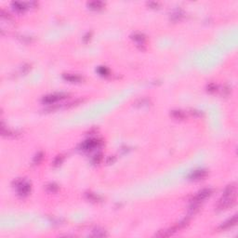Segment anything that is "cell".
I'll return each mask as SVG.
<instances>
[{"label":"cell","instance_id":"cell-14","mask_svg":"<svg viewBox=\"0 0 238 238\" xmlns=\"http://www.w3.org/2000/svg\"><path fill=\"white\" fill-rule=\"evenodd\" d=\"M132 39L135 40V41L138 42L139 44H143L144 40H145V36L142 34H135L132 36Z\"/></svg>","mask_w":238,"mask_h":238},{"label":"cell","instance_id":"cell-18","mask_svg":"<svg viewBox=\"0 0 238 238\" xmlns=\"http://www.w3.org/2000/svg\"><path fill=\"white\" fill-rule=\"evenodd\" d=\"M47 190L49 193H56V192L59 190V187H58V185L55 183H49L47 185Z\"/></svg>","mask_w":238,"mask_h":238},{"label":"cell","instance_id":"cell-12","mask_svg":"<svg viewBox=\"0 0 238 238\" xmlns=\"http://www.w3.org/2000/svg\"><path fill=\"white\" fill-rule=\"evenodd\" d=\"M171 115L175 119H179V120H182L186 117V114L182 111H181V110H174V111L171 112Z\"/></svg>","mask_w":238,"mask_h":238},{"label":"cell","instance_id":"cell-2","mask_svg":"<svg viewBox=\"0 0 238 238\" xmlns=\"http://www.w3.org/2000/svg\"><path fill=\"white\" fill-rule=\"evenodd\" d=\"M14 185L18 189V194L19 195L24 197L29 194L31 191V185L30 183H28L22 179H17L16 182H14Z\"/></svg>","mask_w":238,"mask_h":238},{"label":"cell","instance_id":"cell-23","mask_svg":"<svg viewBox=\"0 0 238 238\" xmlns=\"http://www.w3.org/2000/svg\"><path fill=\"white\" fill-rule=\"evenodd\" d=\"M90 36H91V34H90V33H88V34H86V36H85L84 41H85V42L86 43V42L89 41V39H90Z\"/></svg>","mask_w":238,"mask_h":238},{"label":"cell","instance_id":"cell-15","mask_svg":"<svg viewBox=\"0 0 238 238\" xmlns=\"http://www.w3.org/2000/svg\"><path fill=\"white\" fill-rule=\"evenodd\" d=\"M43 157H44V154L42 153V152H39V153H37L36 154V156H34V164H36V165H37V164H39L40 162H41L42 160H43Z\"/></svg>","mask_w":238,"mask_h":238},{"label":"cell","instance_id":"cell-4","mask_svg":"<svg viewBox=\"0 0 238 238\" xmlns=\"http://www.w3.org/2000/svg\"><path fill=\"white\" fill-rule=\"evenodd\" d=\"M101 145V142L96 140V139H91V140H88L85 142L81 144V150L82 151H91L95 148H98L99 146Z\"/></svg>","mask_w":238,"mask_h":238},{"label":"cell","instance_id":"cell-1","mask_svg":"<svg viewBox=\"0 0 238 238\" xmlns=\"http://www.w3.org/2000/svg\"><path fill=\"white\" fill-rule=\"evenodd\" d=\"M236 201V194H223L222 198L219 200V204L217 206L218 210L227 209L229 207H232Z\"/></svg>","mask_w":238,"mask_h":238},{"label":"cell","instance_id":"cell-24","mask_svg":"<svg viewBox=\"0 0 238 238\" xmlns=\"http://www.w3.org/2000/svg\"><path fill=\"white\" fill-rule=\"evenodd\" d=\"M148 5L150 6V7H152V8H157L158 7V4L157 3H155V2H150V3H148Z\"/></svg>","mask_w":238,"mask_h":238},{"label":"cell","instance_id":"cell-22","mask_svg":"<svg viewBox=\"0 0 238 238\" xmlns=\"http://www.w3.org/2000/svg\"><path fill=\"white\" fill-rule=\"evenodd\" d=\"M106 234L104 231H94L93 236H97V237H101V236H105Z\"/></svg>","mask_w":238,"mask_h":238},{"label":"cell","instance_id":"cell-10","mask_svg":"<svg viewBox=\"0 0 238 238\" xmlns=\"http://www.w3.org/2000/svg\"><path fill=\"white\" fill-rule=\"evenodd\" d=\"M103 6H104V4L102 2H101V1H93V2H90V3L88 4V7L90 9H93V10L101 9Z\"/></svg>","mask_w":238,"mask_h":238},{"label":"cell","instance_id":"cell-21","mask_svg":"<svg viewBox=\"0 0 238 238\" xmlns=\"http://www.w3.org/2000/svg\"><path fill=\"white\" fill-rule=\"evenodd\" d=\"M217 90V86L215 85V84H213V83H211V84H209L207 86V91L208 92H214V91H216Z\"/></svg>","mask_w":238,"mask_h":238},{"label":"cell","instance_id":"cell-9","mask_svg":"<svg viewBox=\"0 0 238 238\" xmlns=\"http://www.w3.org/2000/svg\"><path fill=\"white\" fill-rule=\"evenodd\" d=\"M62 77L64 80L69 81V82H72V83H78L82 81V77L77 74H64L62 75Z\"/></svg>","mask_w":238,"mask_h":238},{"label":"cell","instance_id":"cell-6","mask_svg":"<svg viewBox=\"0 0 238 238\" xmlns=\"http://www.w3.org/2000/svg\"><path fill=\"white\" fill-rule=\"evenodd\" d=\"M207 175V171L205 169L194 170L189 175V179H191V181H200V179H204Z\"/></svg>","mask_w":238,"mask_h":238},{"label":"cell","instance_id":"cell-11","mask_svg":"<svg viewBox=\"0 0 238 238\" xmlns=\"http://www.w3.org/2000/svg\"><path fill=\"white\" fill-rule=\"evenodd\" d=\"M12 7L17 10L19 11V12H21V11H24L26 9H27V6L25 3H22V2H12Z\"/></svg>","mask_w":238,"mask_h":238},{"label":"cell","instance_id":"cell-19","mask_svg":"<svg viewBox=\"0 0 238 238\" xmlns=\"http://www.w3.org/2000/svg\"><path fill=\"white\" fill-rule=\"evenodd\" d=\"M62 161H63V156L62 155H58L53 161V166L54 167H59L62 163Z\"/></svg>","mask_w":238,"mask_h":238},{"label":"cell","instance_id":"cell-16","mask_svg":"<svg viewBox=\"0 0 238 238\" xmlns=\"http://www.w3.org/2000/svg\"><path fill=\"white\" fill-rule=\"evenodd\" d=\"M98 73L100 74L101 76H107V75L110 74L109 70L106 68V67H104V66H101V67H99L98 68Z\"/></svg>","mask_w":238,"mask_h":238},{"label":"cell","instance_id":"cell-3","mask_svg":"<svg viewBox=\"0 0 238 238\" xmlns=\"http://www.w3.org/2000/svg\"><path fill=\"white\" fill-rule=\"evenodd\" d=\"M67 96H68V94H66V93H54V94L45 96L43 98L42 101L46 104H53L57 101L65 99Z\"/></svg>","mask_w":238,"mask_h":238},{"label":"cell","instance_id":"cell-5","mask_svg":"<svg viewBox=\"0 0 238 238\" xmlns=\"http://www.w3.org/2000/svg\"><path fill=\"white\" fill-rule=\"evenodd\" d=\"M212 192L213 191L211 189H203L202 191H200L199 193L194 197L193 200H192V202L197 203V204H201V203L204 201L205 199H207V197H209L211 195Z\"/></svg>","mask_w":238,"mask_h":238},{"label":"cell","instance_id":"cell-8","mask_svg":"<svg viewBox=\"0 0 238 238\" xmlns=\"http://www.w3.org/2000/svg\"><path fill=\"white\" fill-rule=\"evenodd\" d=\"M237 223V216L234 215L233 218H231L230 219H228L227 222H223L222 225L219 226V230H226V229H229L231 227H233L235 224Z\"/></svg>","mask_w":238,"mask_h":238},{"label":"cell","instance_id":"cell-13","mask_svg":"<svg viewBox=\"0 0 238 238\" xmlns=\"http://www.w3.org/2000/svg\"><path fill=\"white\" fill-rule=\"evenodd\" d=\"M182 16H183L182 11L181 9H177L171 14V20L174 21H177L179 20H181Z\"/></svg>","mask_w":238,"mask_h":238},{"label":"cell","instance_id":"cell-20","mask_svg":"<svg viewBox=\"0 0 238 238\" xmlns=\"http://www.w3.org/2000/svg\"><path fill=\"white\" fill-rule=\"evenodd\" d=\"M101 160H102V154H96L94 157H93V159H92V162H93V164L98 165V164L101 163Z\"/></svg>","mask_w":238,"mask_h":238},{"label":"cell","instance_id":"cell-17","mask_svg":"<svg viewBox=\"0 0 238 238\" xmlns=\"http://www.w3.org/2000/svg\"><path fill=\"white\" fill-rule=\"evenodd\" d=\"M86 198H88L89 201L97 202L99 200H101L100 197H99L98 195H96V194H92V193H86Z\"/></svg>","mask_w":238,"mask_h":238},{"label":"cell","instance_id":"cell-7","mask_svg":"<svg viewBox=\"0 0 238 238\" xmlns=\"http://www.w3.org/2000/svg\"><path fill=\"white\" fill-rule=\"evenodd\" d=\"M179 230V225L177 224L175 226H173L172 228H169L167 230H164V231H160L159 233H157L155 235L159 236V237H168V236H171L172 234H174Z\"/></svg>","mask_w":238,"mask_h":238}]
</instances>
